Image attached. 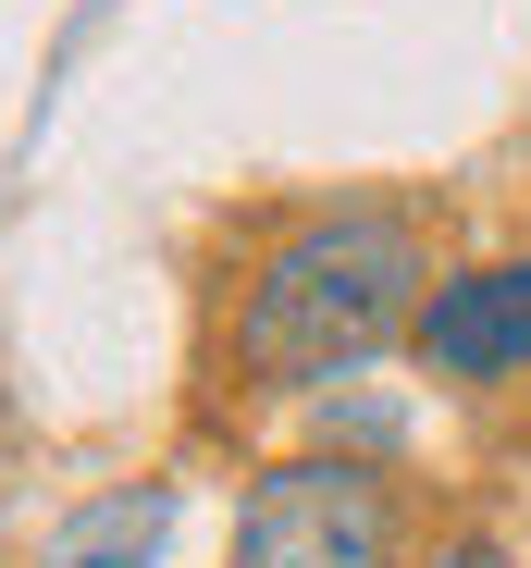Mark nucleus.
Listing matches in <instances>:
<instances>
[{"label": "nucleus", "instance_id": "4", "mask_svg": "<svg viewBox=\"0 0 531 568\" xmlns=\"http://www.w3.org/2000/svg\"><path fill=\"white\" fill-rule=\"evenodd\" d=\"M173 507H186V483H173V469H136V483L86 495L74 519H50L38 568H161V544H173Z\"/></svg>", "mask_w": 531, "mask_h": 568}, {"label": "nucleus", "instance_id": "5", "mask_svg": "<svg viewBox=\"0 0 531 568\" xmlns=\"http://www.w3.org/2000/svg\"><path fill=\"white\" fill-rule=\"evenodd\" d=\"M408 568H519V556H507L494 531H446V544H420Z\"/></svg>", "mask_w": 531, "mask_h": 568}, {"label": "nucleus", "instance_id": "1", "mask_svg": "<svg viewBox=\"0 0 531 568\" xmlns=\"http://www.w3.org/2000/svg\"><path fill=\"white\" fill-rule=\"evenodd\" d=\"M432 272L446 260H432V223L408 199H321L235 272L223 371L247 396H334L346 371L408 346Z\"/></svg>", "mask_w": 531, "mask_h": 568}, {"label": "nucleus", "instance_id": "3", "mask_svg": "<svg viewBox=\"0 0 531 568\" xmlns=\"http://www.w3.org/2000/svg\"><path fill=\"white\" fill-rule=\"evenodd\" d=\"M408 371L446 396H507L531 384V247H494V260H446L432 297L408 322Z\"/></svg>", "mask_w": 531, "mask_h": 568}, {"label": "nucleus", "instance_id": "2", "mask_svg": "<svg viewBox=\"0 0 531 568\" xmlns=\"http://www.w3.org/2000/svg\"><path fill=\"white\" fill-rule=\"evenodd\" d=\"M408 556H420L408 483L371 457H334V445L273 457L223 531V568H408Z\"/></svg>", "mask_w": 531, "mask_h": 568}]
</instances>
